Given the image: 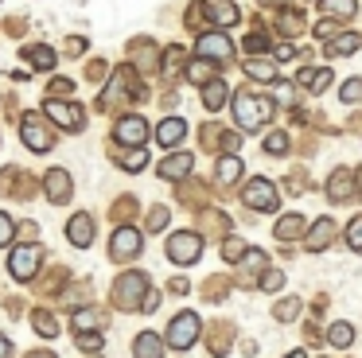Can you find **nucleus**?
I'll return each mask as SVG.
<instances>
[{
  "label": "nucleus",
  "mask_w": 362,
  "mask_h": 358,
  "mask_svg": "<svg viewBox=\"0 0 362 358\" xmlns=\"http://www.w3.org/2000/svg\"><path fill=\"white\" fill-rule=\"evenodd\" d=\"M234 121H238V129L257 132L261 125L273 121V98H265V93H250V90H238L234 93Z\"/></svg>",
  "instance_id": "f257e3e1"
},
{
  "label": "nucleus",
  "mask_w": 362,
  "mask_h": 358,
  "mask_svg": "<svg viewBox=\"0 0 362 358\" xmlns=\"http://www.w3.org/2000/svg\"><path fill=\"white\" fill-rule=\"evenodd\" d=\"M43 117H47V121H55L63 132H82V129H86V113H82V105H74V101L47 98V105H43Z\"/></svg>",
  "instance_id": "f03ea898"
},
{
  "label": "nucleus",
  "mask_w": 362,
  "mask_h": 358,
  "mask_svg": "<svg viewBox=\"0 0 362 358\" xmlns=\"http://www.w3.org/2000/svg\"><path fill=\"white\" fill-rule=\"evenodd\" d=\"M148 292V277L144 272H125V277L113 284V304L125 311H141V296Z\"/></svg>",
  "instance_id": "7ed1b4c3"
},
{
  "label": "nucleus",
  "mask_w": 362,
  "mask_h": 358,
  "mask_svg": "<svg viewBox=\"0 0 362 358\" xmlns=\"http://www.w3.org/2000/svg\"><path fill=\"white\" fill-rule=\"evenodd\" d=\"M141 93H144V90L136 86L133 70H129V67H121L117 74L110 78V90L102 93V101H98V105H102V109H113L117 101H125V98H141Z\"/></svg>",
  "instance_id": "20e7f679"
},
{
  "label": "nucleus",
  "mask_w": 362,
  "mask_h": 358,
  "mask_svg": "<svg viewBox=\"0 0 362 358\" xmlns=\"http://www.w3.org/2000/svg\"><path fill=\"white\" fill-rule=\"evenodd\" d=\"M199 342V316L195 311H180V316L172 319V327H168V347L175 350H187Z\"/></svg>",
  "instance_id": "39448f33"
},
{
  "label": "nucleus",
  "mask_w": 362,
  "mask_h": 358,
  "mask_svg": "<svg viewBox=\"0 0 362 358\" xmlns=\"http://www.w3.org/2000/svg\"><path fill=\"white\" fill-rule=\"evenodd\" d=\"M199 253H203V238L195 230H183V233H172L168 238V257L175 265H195Z\"/></svg>",
  "instance_id": "423d86ee"
},
{
  "label": "nucleus",
  "mask_w": 362,
  "mask_h": 358,
  "mask_svg": "<svg viewBox=\"0 0 362 358\" xmlns=\"http://www.w3.org/2000/svg\"><path fill=\"white\" fill-rule=\"evenodd\" d=\"M20 137H24V144L32 148V152H47V148L55 144V132L47 129V121H43L40 113H28L24 121H20Z\"/></svg>",
  "instance_id": "0eeeda50"
},
{
  "label": "nucleus",
  "mask_w": 362,
  "mask_h": 358,
  "mask_svg": "<svg viewBox=\"0 0 362 358\" xmlns=\"http://www.w3.org/2000/svg\"><path fill=\"white\" fill-rule=\"evenodd\" d=\"M40 261H43V249L40 246H16L8 257V272L16 280H32L40 272Z\"/></svg>",
  "instance_id": "6e6552de"
},
{
  "label": "nucleus",
  "mask_w": 362,
  "mask_h": 358,
  "mask_svg": "<svg viewBox=\"0 0 362 358\" xmlns=\"http://www.w3.org/2000/svg\"><path fill=\"white\" fill-rule=\"evenodd\" d=\"M195 51H199V59L226 62L230 54H234V43H230L222 31H203V35H199V43H195Z\"/></svg>",
  "instance_id": "1a4fd4ad"
},
{
  "label": "nucleus",
  "mask_w": 362,
  "mask_h": 358,
  "mask_svg": "<svg viewBox=\"0 0 362 358\" xmlns=\"http://www.w3.org/2000/svg\"><path fill=\"white\" fill-rule=\"evenodd\" d=\"M242 199H245V207H253V210H273L276 202H281V195H276V187L269 183V179H250Z\"/></svg>",
  "instance_id": "9d476101"
},
{
  "label": "nucleus",
  "mask_w": 362,
  "mask_h": 358,
  "mask_svg": "<svg viewBox=\"0 0 362 358\" xmlns=\"http://www.w3.org/2000/svg\"><path fill=\"white\" fill-rule=\"evenodd\" d=\"M195 8H199V12H203L206 20L214 23V28H234L238 16H242V12H238L234 0H203V4H195Z\"/></svg>",
  "instance_id": "9b49d317"
},
{
  "label": "nucleus",
  "mask_w": 362,
  "mask_h": 358,
  "mask_svg": "<svg viewBox=\"0 0 362 358\" xmlns=\"http://www.w3.org/2000/svg\"><path fill=\"white\" fill-rule=\"evenodd\" d=\"M141 246H144L141 233H136L133 226H121L110 241V253H113V261H133V257L141 253Z\"/></svg>",
  "instance_id": "f8f14e48"
},
{
  "label": "nucleus",
  "mask_w": 362,
  "mask_h": 358,
  "mask_svg": "<svg viewBox=\"0 0 362 358\" xmlns=\"http://www.w3.org/2000/svg\"><path fill=\"white\" fill-rule=\"evenodd\" d=\"M117 140L121 144H133V148H141L144 140H148V121L144 117H121L117 121Z\"/></svg>",
  "instance_id": "ddd939ff"
},
{
  "label": "nucleus",
  "mask_w": 362,
  "mask_h": 358,
  "mask_svg": "<svg viewBox=\"0 0 362 358\" xmlns=\"http://www.w3.org/2000/svg\"><path fill=\"white\" fill-rule=\"evenodd\" d=\"M156 140L164 148H175L180 140H187V121H180V117H168V121L156 125Z\"/></svg>",
  "instance_id": "4468645a"
},
{
  "label": "nucleus",
  "mask_w": 362,
  "mask_h": 358,
  "mask_svg": "<svg viewBox=\"0 0 362 358\" xmlns=\"http://www.w3.org/2000/svg\"><path fill=\"white\" fill-rule=\"evenodd\" d=\"M71 191H74L71 175H66L63 168H51L47 171V199L51 202H66V199H71Z\"/></svg>",
  "instance_id": "2eb2a0df"
},
{
  "label": "nucleus",
  "mask_w": 362,
  "mask_h": 358,
  "mask_svg": "<svg viewBox=\"0 0 362 358\" xmlns=\"http://www.w3.org/2000/svg\"><path fill=\"white\" fill-rule=\"evenodd\" d=\"M66 233H71V246L86 249L90 241H94V218H90V214H74L71 226H66Z\"/></svg>",
  "instance_id": "dca6fc26"
},
{
  "label": "nucleus",
  "mask_w": 362,
  "mask_h": 358,
  "mask_svg": "<svg viewBox=\"0 0 362 358\" xmlns=\"http://www.w3.org/2000/svg\"><path fill=\"white\" fill-rule=\"evenodd\" d=\"M191 168H195V160H191V152H175V156H168L164 163H160V175L164 179H183V175H191Z\"/></svg>",
  "instance_id": "f3484780"
},
{
  "label": "nucleus",
  "mask_w": 362,
  "mask_h": 358,
  "mask_svg": "<svg viewBox=\"0 0 362 358\" xmlns=\"http://www.w3.org/2000/svg\"><path fill=\"white\" fill-rule=\"evenodd\" d=\"M304 230H308V222H304V214H284V218H276V238L281 241H296V238H304Z\"/></svg>",
  "instance_id": "a211bd4d"
},
{
  "label": "nucleus",
  "mask_w": 362,
  "mask_h": 358,
  "mask_svg": "<svg viewBox=\"0 0 362 358\" xmlns=\"http://www.w3.org/2000/svg\"><path fill=\"white\" fill-rule=\"evenodd\" d=\"M226 98H230V90H226V82H222V78L203 82V105L211 109V113H218V109L226 105Z\"/></svg>",
  "instance_id": "6ab92c4d"
},
{
  "label": "nucleus",
  "mask_w": 362,
  "mask_h": 358,
  "mask_svg": "<svg viewBox=\"0 0 362 358\" xmlns=\"http://www.w3.org/2000/svg\"><path fill=\"white\" fill-rule=\"evenodd\" d=\"M351 191H354V171H351V168L335 171V175H331V183H327V195H331V202H343V199H351Z\"/></svg>",
  "instance_id": "aec40b11"
},
{
  "label": "nucleus",
  "mask_w": 362,
  "mask_h": 358,
  "mask_svg": "<svg viewBox=\"0 0 362 358\" xmlns=\"http://www.w3.org/2000/svg\"><path fill=\"white\" fill-rule=\"evenodd\" d=\"M331 238H335V222H331V218H320V222L312 226V233H308V249L320 253V249L331 246Z\"/></svg>",
  "instance_id": "412c9836"
},
{
  "label": "nucleus",
  "mask_w": 362,
  "mask_h": 358,
  "mask_svg": "<svg viewBox=\"0 0 362 358\" xmlns=\"http://www.w3.org/2000/svg\"><path fill=\"white\" fill-rule=\"evenodd\" d=\"M133 354H136V358H164V342H160L152 331H144V335H136Z\"/></svg>",
  "instance_id": "4be33fe9"
},
{
  "label": "nucleus",
  "mask_w": 362,
  "mask_h": 358,
  "mask_svg": "<svg viewBox=\"0 0 362 358\" xmlns=\"http://www.w3.org/2000/svg\"><path fill=\"white\" fill-rule=\"evenodd\" d=\"M296 82L304 86L308 93H323V90L331 86V70H300Z\"/></svg>",
  "instance_id": "5701e85b"
},
{
  "label": "nucleus",
  "mask_w": 362,
  "mask_h": 358,
  "mask_svg": "<svg viewBox=\"0 0 362 358\" xmlns=\"http://www.w3.org/2000/svg\"><path fill=\"white\" fill-rule=\"evenodd\" d=\"M245 74L257 78V82H276V67L269 59H257V54H250V59H245Z\"/></svg>",
  "instance_id": "b1692460"
},
{
  "label": "nucleus",
  "mask_w": 362,
  "mask_h": 358,
  "mask_svg": "<svg viewBox=\"0 0 362 358\" xmlns=\"http://www.w3.org/2000/svg\"><path fill=\"white\" fill-rule=\"evenodd\" d=\"M214 171H218V183H238V175H242V160H238L234 152H226L218 163H214Z\"/></svg>",
  "instance_id": "393cba45"
},
{
  "label": "nucleus",
  "mask_w": 362,
  "mask_h": 358,
  "mask_svg": "<svg viewBox=\"0 0 362 358\" xmlns=\"http://www.w3.org/2000/svg\"><path fill=\"white\" fill-rule=\"evenodd\" d=\"M358 43H362V39L354 35V31H346V35H339L335 43L327 47V54H331V59H343V54H354V51H358Z\"/></svg>",
  "instance_id": "a878e982"
},
{
  "label": "nucleus",
  "mask_w": 362,
  "mask_h": 358,
  "mask_svg": "<svg viewBox=\"0 0 362 358\" xmlns=\"http://www.w3.org/2000/svg\"><path fill=\"white\" fill-rule=\"evenodd\" d=\"M24 59L32 62V67H40V70L55 67V51H51V47H24Z\"/></svg>",
  "instance_id": "bb28decb"
},
{
  "label": "nucleus",
  "mask_w": 362,
  "mask_h": 358,
  "mask_svg": "<svg viewBox=\"0 0 362 358\" xmlns=\"http://www.w3.org/2000/svg\"><path fill=\"white\" fill-rule=\"evenodd\" d=\"M320 4L331 20H351L354 16V0H320Z\"/></svg>",
  "instance_id": "cd10ccee"
},
{
  "label": "nucleus",
  "mask_w": 362,
  "mask_h": 358,
  "mask_svg": "<svg viewBox=\"0 0 362 358\" xmlns=\"http://www.w3.org/2000/svg\"><path fill=\"white\" fill-rule=\"evenodd\" d=\"M187 78H191L195 86L211 82V78H214V62H211V59H199V62H191V67H187Z\"/></svg>",
  "instance_id": "c85d7f7f"
},
{
  "label": "nucleus",
  "mask_w": 362,
  "mask_h": 358,
  "mask_svg": "<svg viewBox=\"0 0 362 358\" xmlns=\"http://www.w3.org/2000/svg\"><path fill=\"white\" fill-rule=\"evenodd\" d=\"M327 339L335 342V347H351V342H354V327L351 323H331Z\"/></svg>",
  "instance_id": "c756f323"
},
{
  "label": "nucleus",
  "mask_w": 362,
  "mask_h": 358,
  "mask_svg": "<svg viewBox=\"0 0 362 358\" xmlns=\"http://www.w3.org/2000/svg\"><path fill=\"white\" fill-rule=\"evenodd\" d=\"M144 163H148V152H144V144H141V148H133V152H125V156H121V168H125V171H141Z\"/></svg>",
  "instance_id": "7c9ffc66"
},
{
  "label": "nucleus",
  "mask_w": 362,
  "mask_h": 358,
  "mask_svg": "<svg viewBox=\"0 0 362 358\" xmlns=\"http://www.w3.org/2000/svg\"><path fill=\"white\" fill-rule=\"evenodd\" d=\"M265 265H269V257L261 253V249H245V253H242V269L245 272H261Z\"/></svg>",
  "instance_id": "2f4dec72"
},
{
  "label": "nucleus",
  "mask_w": 362,
  "mask_h": 358,
  "mask_svg": "<svg viewBox=\"0 0 362 358\" xmlns=\"http://www.w3.org/2000/svg\"><path fill=\"white\" fill-rule=\"evenodd\" d=\"M35 331L43 335V339H51V335H59V323H55V316H47V311H35Z\"/></svg>",
  "instance_id": "473e14b6"
},
{
  "label": "nucleus",
  "mask_w": 362,
  "mask_h": 358,
  "mask_svg": "<svg viewBox=\"0 0 362 358\" xmlns=\"http://www.w3.org/2000/svg\"><path fill=\"white\" fill-rule=\"evenodd\" d=\"M273 316L281 319V323H288V319H296V316H300V300H296V296H292V300L276 304V308H273Z\"/></svg>",
  "instance_id": "72a5a7b5"
},
{
  "label": "nucleus",
  "mask_w": 362,
  "mask_h": 358,
  "mask_svg": "<svg viewBox=\"0 0 362 358\" xmlns=\"http://www.w3.org/2000/svg\"><path fill=\"white\" fill-rule=\"evenodd\" d=\"M346 246H351L354 253H362V214L354 218L351 226H346Z\"/></svg>",
  "instance_id": "f704fd0d"
},
{
  "label": "nucleus",
  "mask_w": 362,
  "mask_h": 358,
  "mask_svg": "<svg viewBox=\"0 0 362 358\" xmlns=\"http://www.w3.org/2000/svg\"><path fill=\"white\" fill-rule=\"evenodd\" d=\"M71 323L78 327V331H86V327H94V323H98V311H94V308H78V311L71 316Z\"/></svg>",
  "instance_id": "c9c22d12"
},
{
  "label": "nucleus",
  "mask_w": 362,
  "mask_h": 358,
  "mask_svg": "<svg viewBox=\"0 0 362 358\" xmlns=\"http://www.w3.org/2000/svg\"><path fill=\"white\" fill-rule=\"evenodd\" d=\"M265 152H269V156H281V152H288V137H284V132H273V137L265 140Z\"/></svg>",
  "instance_id": "e433bc0d"
},
{
  "label": "nucleus",
  "mask_w": 362,
  "mask_h": 358,
  "mask_svg": "<svg viewBox=\"0 0 362 358\" xmlns=\"http://www.w3.org/2000/svg\"><path fill=\"white\" fill-rule=\"evenodd\" d=\"M12 238H16V222L8 214H0V246H12Z\"/></svg>",
  "instance_id": "4c0bfd02"
},
{
  "label": "nucleus",
  "mask_w": 362,
  "mask_h": 358,
  "mask_svg": "<svg viewBox=\"0 0 362 358\" xmlns=\"http://www.w3.org/2000/svg\"><path fill=\"white\" fill-rule=\"evenodd\" d=\"M242 253H245V241L242 238H230L226 246H222V257H226V261H238Z\"/></svg>",
  "instance_id": "58836bf2"
},
{
  "label": "nucleus",
  "mask_w": 362,
  "mask_h": 358,
  "mask_svg": "<svg viewBox=\"0 0 362 358\" xmlns=\"http://www.w3.org/2000/svg\"><path fill=\"white\" fill-rule=\"evenodd\" d=\"M102 342H105V339H102L98 331H94V335H90V331H78V347H82V350H102Z\"/></svg>",
  "instance_id": "ea45409f"
},
{
  "label": "nucleus",
  "mask_w": 362,
  "mask_h": 358,
  "mask_svg": "<svg viewBox=\"0 0 362 358\" xmlns=\"http://www.w3.org/2000/svg\"><path fill=\"white\" fill-rule=\"evenodd\" d=\"M164 226H168V210H164V207L148 210V230L156 233V230H164Z\"/></svg>",
  "instance_id": "a19ab883"
},
{
  "label": "nucleus",
  "mask_w": 362,
  "mask_h": 358,
  "mask_svg": "<svg viewBox=\"0 0 362 358\" xmlns=\"http://www.w3.org/2000/svg\"><path fill=\"white\" fill-rule=\"evenodd\" d=\"M343 101H362V78H351L343 86Z\"/></svg>",
  "instance_id": "79ce46f5"
},
{
  "label": "nucleus",
  "mask_w": 362,
  "mask_h": 358,
  "mask_svg": "<svg viewBox=\"0 0 362 358\" xmlns=\"http://www.w3.org/2000/svg\"><path fill=\"white\" fill-rule=\"evenodd\" d=\"M284 284V272H265V277H261V288H265V292H276V288H281Z\"/></svg>",
  "instance_id": "37998d69"
},
{
  "label": "nucleus",
  "mask_w": 362,
  "mask_h": 358,
  "mask_svg": "<svg viewBox=\"0 0 362 358\" xmlns=\"http://www.w3.org/2000/svg\"><path fill=\"white\" fill-rule=\"evenodd\" d=\"M245 51H250V54H261V51H265V35H261V31L245 35Z\"/></svg>",
  "instance_id": "c03bdc74"
},
{
  "label": "nucleus",
  "mask_w": 362,
  "mask_h": 358,
  "mask_svg": "<svg viewBox=\"0 0 362 358\" xmlns=\"http://www.w3.org/2000/svg\"><path fill=\"white\" fill-rule=\"evenodd\" d=\"M273 59H276V62H292V59H296V47L276 43V47H273Z\"/></svg>",
  "instance_id": "a18cd8bd"
},
{
  "label": "nucleus",
  "mask_w": 362,
  "mask_h": 358,
  "mask_svg": "<svg viewBox=\"0 0 362 358\" xmlns=\"http://www.w3.org/2000/svg\"><path fill=\"white\" fill-rule=\"evenodd\" d=\"M82 51H86V39H78V35L66 39V54H82Z\"/></svg>",
  "instance_id": "49530a36"
},
{
  "label": "nucleus",
  "mask_w": 362,
  "mask_h": 358,
  "mask_svg": "<svg viewBox=\"0 0 362 358\" xmlns=\"http://www.w3.org/2000/svg\"><path fill=\"white\" fill-rule=\"evenodd\" d=\"M331 31H335V20H320V23H315V35H320V39H327Z\"/></svg>",
  "instance_id": "de8ad7c7"
},
{
  "label": "nucleus",
  "mask_w": 362,
  "mask_h": 358,
  "mask_svg": "<svg viewBox=\"0 0 362 358\" xmlns=\"http://www.w3.org/2000/svg\"><path fill=\"white\" fill-rule=\"evenodd\" d=\"M0 358H12V342L4 339V335H0Z\"/></svg>",
  "instance_id": "09e8293b"
},
{
  "label": "nucleus",
  "mask_w": 362,
  "mask_h": 358,
  "mask_svg": "<svg viewBox=\"0 0 362 358\" xmlns=\"http://www.w3.org/2000/svg\"><path fill=\"white\" fill-rule=\"evenodd\" d=\"M32 358H55V354H47V350H35V354Z\"/></svg>",
  "instance_id": "8fccbe9b"
},
{
  "label": "nucleus",
  "mask_w": 362,
  "mask_h": 358,
  "mask_svg": "<svg viewBox=\"0 0 362 358\" xmlns=\"http://www.w3.org/2000/svg\"><path fill=\"white\" fill-rule=\"evenodd\" d=\"M288 358H308V354H304V350H292V354H288Z\"/></svg>",
  "instance_id": "3c124183"
},
{
  "label": "nucleus",
  "mask_w": 362,
  "mask_h": 358,
  "mask_svg": "<svg viewBox=\"0 0 362 358\" xmlns=\"http://www.w3.org/2000/svg\"><path fill=\"white\" fill-rule=\"evenodd\" d=\"M261 4H284V0H261Z\"/></svg>",
  "instance_id": "603ef678"
}]
</instances>
